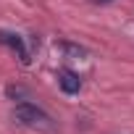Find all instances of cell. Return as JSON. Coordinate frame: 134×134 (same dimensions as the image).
Wrapping results in <instances>:
<instances>
[{"label": "cell", "mask_w": 134, "mask_h": 134, "mask_svg": "<svg viewBox=\"0 0 134 134\" xmlns=\"http://www.w3.org/2000/svg\"><path fill=\"white\" fill-rule=\"evenodd\" d=\"M13 118L19 121V124H24V126H29V129H37V131H45V134H53L58 126H55V121L42 110V108H37L34 103H19L16 108H13Z\"/></svg>", "instance_id": "1"}, {"label": "cell", "mask_w": 134, "mask_h": 134, "mask_svg": "<svg viewBox=\"0 0 134 134\" xmlns=\"http://www.w3.org/2000/svg\"><path fill=\"white\" fill-rule=\"evenodd\" d=\"M58 84H60V90H63L66 95H76V92L82 90V79H79L74 71H69V69H63V71L58 74Z\"/></svg>", "instance_id": "2"}, {"label": "cell", "mask_w": 134, "mask_h": 134, "mask_svg": "<svg viewBox=\"0 0 134 134\" xmlns=\"http://www.w3.org/2000/svg\"><path fill=\"white\" fill-rule=\"evenodd\" d=\"M0 42H5V45H11L13 50H19V58H21V63H29V55H26V50H24V45H21V37L0 32Z\"/></svg>", "instance_id": "3"}, {"label": "cell", "mask_w": 134, "mask_h": 134, "mask_svg": "<svg viewBox=\"0 0 134 134\" xmlns=\"http://www.w3.org/2000/svg\"><path fill=\"white\" fill-rule=\"evenodd\" d=\"M95 3H110V0H95Z\"/></svg>", "instance_id": "4"}]
</instances>
